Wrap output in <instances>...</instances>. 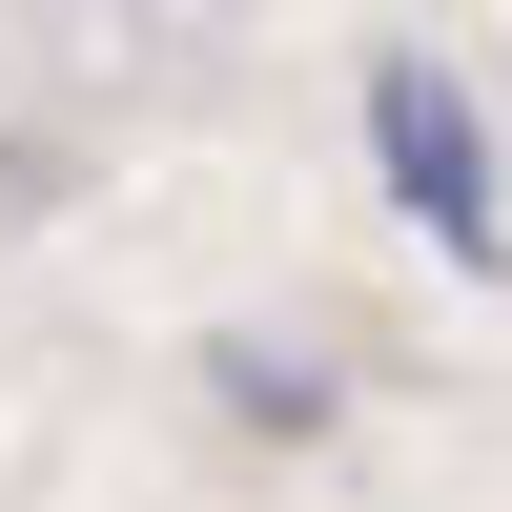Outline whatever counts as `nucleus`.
Instances as JSON below:
<instances>
[{
	"label": "nucleus",
	"mask_w": 512,
	"mask_h": 512,
	"mask_svg": "<svg viewBox=\"0 0 512 512\" xmlns=\"http://www.w3.org/2000/svg\"><path fill=\"white\" fill-rule=\"evenodd\" d=\"M369 164L451 267H492V123L451 103V62H369Z\"/></svg>",
	"instance_id": "obj_1"
}]
</instances>
